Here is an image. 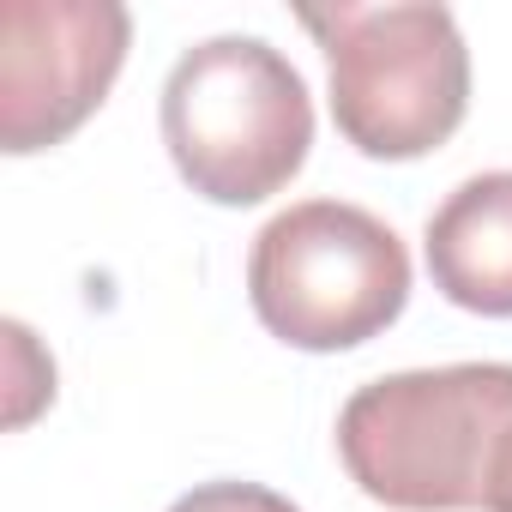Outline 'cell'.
Returning a JSON list of instances; mask_svg holds the SVG:
<instances>
[{"instance_id":"1","label":"cell","mask_w":512,"mask_h":512,"mask_svg":"<svg viewBox=\"0 0 512 512\" xmlns=\"http://www.w3.org/2000/svg\"><path fill=\"white\" fill-rule=\"evenodd\" d=\"M338 458L392 512H512V362L368 380L338 416Z\"/></svg>"},{"instance_id":"2","label":"cell","mask_w":512,"mask_h":512,"mask_svg":"<svg viewBox=\"0 0 512 512\" xmlns=\"http://www.w3.org/2000/svg\"><path fill=\"white\" fill-rule=\"evenodd\" d=\"M163 145L211 205H260L308 163V79L260 37L193 43L163 79Z\"/></svg>"},{"instance_id":"3","label":"cell","mask_w":512,"mask_h":512,"mask_svg":"<svg viewBox=\"0 0 512 512\" xmlns=\"http://www.w3.org/2000/svg\"><path fill=\"white\" fill-rule=\"evenodd\" d=\"M302 25L326 49L332 121L362 157L410 163L458 133L470 109V49L446 7H332L302 13Z\"/></svg>"},{"instance_id":"4","label":"cell","mask_w":512,"mask_h":512,"mask_svg":"<svg viewBox=\"0 0 512 512\" xmlns=\"http://www.w3.org/2000/svg\"><path fill=\"white\" fill-rule=\"evenodd\" d=\"M247 296L290 350H356L404 314L410 253L386 217L350 199H302L253 235Z\"/></svg>"},{"instance_id":"5","label":"cell","mask_w":512,"mask_h":512,"mask_svg":"<svg viewBox=\"0 0 512 512\" xmlns=\"http://www.w3.org/2000/svg\"><path fill=\"white\" fill-rule=\"evenodd\" d=\"M133 19L115 0H7L0 7V145L13 157L79 133L121 79Z\"/></svg>"},{"instance_id":"6","label":"cell","mask_w":512,"mask_h":512,"mask_svg":"<svg viewBox=\"0 0 512 512\" xmlns=\"http://www.w3.org/2000/svg\"><path fill=\"white\" fill-rule=\"evenodd\" d=\"M422 253L434 290L452 308L512 320V169L458 181L434 205L422 229Z\"/></svg>"},{"instance_id":"7","label":"cell","mask_w":512,"mask_h":512,"mask_svg":"<svg viewBox=\"0 0 512 512\" xmlns=\"http://www.w3.org/2000/svg\"><path fill=\"white\" fill-rule=\"evenodd\" d=\"M169 512H302V506L260 482H205V488L181 494Z\"/></svg>"}]
</instances>
